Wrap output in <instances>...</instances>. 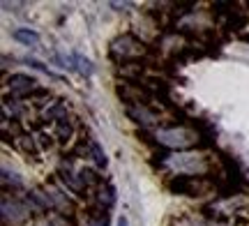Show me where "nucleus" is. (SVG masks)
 Listing matches in <instances>:
<instances>
[{
  "label": "nucleus",
  "instance_id": "obj_1",
  "mask_svg": "<svg viewBox=\"0 0 249 226\" xmlns=\"http://www.w3.org/2000/svg\"><path fill=\"white\" fill-rule=\"evenodd\" d=\"M157 166L169 175H189V178H208L213 173V159L203 150H182V153H164L157 159Z\"/></svg>",
  "mask_w": 249,
  "mask_h": 226
},
{
  "label": "nucleus",
  "instance_id": "obj_2",
  "mask_svg": "<svg viewBox=\"0 0 249 226\" xmlns=\"http://www.w3.org/2000/svg\"><path fill=\"white\" fill-rule=\"evenodd\" d=\"M155 143L164 148L166 153H182V150H194V145H201L196 127L187 122H173V125H160L152 132Z\"/></svg>",
  "mask_w": 249,
  "mask_h": 226
},
{
  "label": "nucleus",
  "instance_id": "obj_3",
  "mask_svg": "<svg viewBox=\"0 0 249 226\" xmlns=\"http://www.w3.org/2000/svg\"><path fill=\"white\" fill-rule=\"evenodd\" d=\"M148 55H150V46L145 44L139 35H134V33H123L116 39H111V44H108V58L118 67L145 63Z\"/></svg>",
  "mask_w": 249,
  "mask_h": 226
},
{
  "label": "nucleus",
  "instance_id": "obj_4",
  "mask_svg": "<svg viewBox=\"0 0 249 226\" xmlns=\"http://www.w3.org/2000/svg\"><path fill=\"white\" fill-rule=\"evenodd\" d=\"M166 190L176 196H203L213 190L208 178H189V175H169Z\"/></svg>",
  "mask_w": 249,
  "mask_h": 226
},
{
  "label": "nucleus",
  "instance_id": "obj_5",
  "mask_svg": "<svg viewBox=\"0 0 249 226\" xmlns=\"http://www.w3.org/2000/svg\"><path fill=\"white\" fill-rule=\"evenodd\" d=\"M30 217V210L26 208L23 199L9 196V191L2 194V224L5 226H21Z\"/></svg>",
  "mask_w": 249,
  "mask_h": 226
},
{
  "label": "nucleus",
  "instance_id": "obj_6",
  "mask_svg": "<svg viewBox=\"0 0 249 226\" xmlns=\"http://www.w3.org/2000/svg\"><path fill=\"white\" fill-rule=\"evenodd\" d=\"M124 113L136 125H141V129H150L161 120L160 111L152 109V104H129V106H124Z\"/></svg>",
  "mask_w": 249,
  "mask_h": 226
},
{
  "label": "nucleus",
  "instance_id": "obj_7",
  "mask_svg": "<svg viewBox=\"0 0 249 226\" xmlns=\"http://www.w3.org/2000/svg\"><path fill=\"white\" fill-rule=\"evenodd\" d=\"M5 88L12 92V97H21V100H28L33 92L39 88L37 81L30 76V74H21V72H14L9 74L5 79Z\"/></svg>",
  "mask_w": 249,
  "mask_h": 226
},
{
  "label": "nucleus",
  "instance_id": "obj_8",
  "mask_svg": "<svg viewBox=\"0 0 249 226\" xmlns=\"http://www.w3.org/2000/svg\"><path fill=\"white\" fill-rule=\"evenodd\" d=\"M23 203L26 208L30 210V215H46L49 210H53V203H51V196L46 187H35V190H28L23 194Z\"/></svg>",
  "mask_w": 249,
  "mask_h": 226
},
{
  "label": "nucleus",
  "instance_id": "obj_9",
  "mask_svg": "<svg viewBox=\"0 0 249 226\" xmlns=\"http://www.w3.org/2000/svg\"><path fill=\"white\" fill-rule=\"evenodd\" d=\"M46 191H49V196H51V203H53V210L55 212H60V215H74V203L71 199L67 196L70 191L65 190V187H58L55 182H46L44 185Z\"/></svg>",
  "mask_w": 249,
  "mask_h": 226
},
{
  "label": "nucleus",
  "instance_id": "obj_10",
  "mask_svg": "<svg viewBox=\"0 0 249 226\" xmlns=\"http://www.w3.org/2000/svg\"><path fill=\"white\" fill-rule=\"evenodd\" d=\"M46 122H58V120H65V118H70V109H67V104L62 100L58 102H51V104H46L44 113H42Z\"/></svg>",
  "mask_w": 249,
  "mask_h": 226
},
{
  "label": "nucleus",
  "instance_id": "obj_11",
  "mask_svg": "<svg viewBox=\"0 0 249 226\" xmlns=\"http://www.w3.org/2000/svg\"><path fill=\"white\" fill-rule=\"evenodd\" d=\"M116 203V187L111 182H102L97 190V206L104 210H111Z\"/></svg>",
  "mask_w": 249,
  "mask_h": 226
},
{
  "label": "nucleus",
  "instance_id": "obj_12",
  "mask_svg": "<svg viewBox=\"0 0 249 226\" xmlns=\"http://www.w3.org/2000/svg\"><path fill=\"white\" fill-rule=\"evenodd\" d=\"M88 157H92V162H95V166H97V169H107V166H108L107 153L102 150L99 141H97V139H92V136H88Z\"/></svg>",
  "mask_w": 249,
  "mask_h": 226
},
{
  "label": "nucleus",
  "instance_id": "obj_13",
  "mask_svg": "<svg viewBox=\"0 0 249 226\" xmlns=\"http://www.w3.org/2000/svg\"><path fill=\"white\" fill-rule=\"evenodd\" d=\"M79 180L81 185L86 187V191L88 190H99V185H102V175H97V171L95 169H90V166H83V169H79Z\"/></svg>",
  "mask_w": 249,
  "mask_h": 226
},
{
  "label": "nucleus",
  "instance_id": "obj_14",
  "mask_svg": "<svg viewBox=\"0 0 249 226\" xmlns=\"http://www.w3.org/2000/svg\"><path fill=\"white\" fill-rule=\"evenodd\" d=\"M53 136L55 141H60V143H67L71 136H74V122H71V118H65V120H58L53 127Z\"/></svg>",
  "mask_w": 249,
  "mask_h": 226
},
{
  "label": "nucleus",
  "instance_id": "obj_15",
  "mask_svg": "<svg viewBox=\"0 0 249 226\" xmlns=\"http://www.w3.org/2000/svg\"><path fill=\"white\" fill-rule=\"evenodd\" d=\"M81 226H108V210L104 208L90 210L88 215L81 219Z\"/></svg>",
  "mask_w": 249,
  "mask_h": 226
},
{
  "label": "nucleus",
  "instance_id": "obj_16",
  "mask_svg": "<svg viewBox=\"0 0 249 226\" xmlns=\"http://www.w3.org/2000/svg\"><path fill=\"white\" fill-rule=\"evenodd\" d=\"M12 37H14L17 42H21L23 46L39 44V33H37V30H30V28H17V30L12 33Z\"/></svg>",
  "mask_w": 249,
  "mask_h": 226
},
{
  "label": "nucleus",
  "instance_id": "obj_17",
  "mask_svg": "<svg viewBox=\"0 0 249 226\" xmlns=\"http://www.w3.org/2000/svg\"><path fill=\"white\" fill-rule=\"evenodd\" d=\"M2 187H5V191L12 187V191L17 190H23V180H21V175H18L17 171H9L7 166L2 169Z\"/></svg>",
  "mask_w": 249,
  "mask_h": 226
},
{
  "label": "nucleus",
  "instance_id": "obj_18",
  "mask_svg": "<svg viewBox=\"0 0 249 226\" xmlns=\"http://www.w3.org/2000/svg\"><path fill=\"white\" fill-rule=\"evenodd\" d=\"M71 58H74V63H76V67H74V70H79L83 76H90V74L95 72V65L90 63L88 58H83L81 53H74Z\"/></svg>",
  "mask_w": 249,
  "mask_h": 226
},
{
  "label": "nucleus",
  "instance_id": "obj_19",
  "mask_svg": "<svg viewBox=\"0 0 249 226\" xmlns=\"http://www.w3.org/2000/svg\"><path fill=\"white\" fill-rule=\"evenodd\" d=\"M116 226H129V219L124 217V215H120V217H118V224Z\"/></svg>",
  "mask_w": 249,
  "mask_h": 226
},
{
  "label": "nucleus",
  "instance_id": "obj_20",
  "mask_svg": "<svg viewBox=\"0 0 249 226\" xmlns=\"http://www.w3.org/2000/svg\"><path fill=\"white\" fill-rule=\"evenodd\" d=\"M37 226H55L53 222H42V224H37Z\"/></svg>",
  "mask_w": 249,
  "mask_h": 226
}]
</instances>
